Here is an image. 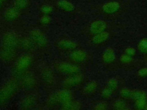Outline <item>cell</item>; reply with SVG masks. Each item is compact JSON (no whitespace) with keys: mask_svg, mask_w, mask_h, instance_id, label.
<instances>
[{"mask_svg":"<svg viewBox=\"0 0 147 110\" xmlns=\"http://www.w3.org/2000/svg\"><path fill=\"white\" fill-rule=\"evenodd\" d=\"M113 91L111 89H110L109 87L107 86L106 87H105L104 88H103L101 92V95L103 97L106 99L109 97L111 95Z\"/></svg>","mask_w":147,"mask_h":110,"instance_id":"cell-31","label":"cell"},{"mask_svg":"<svg viewBox=\"0 0 147 110\" xmlns=\"http://www.w3.org/2000/svg\"><path fill=\"white\" fill-rule=\"evenodd\" d=\"M24 27L10 26L0 37V60L11 66L21 54L20 36Z\"/></svg>","mask_w":147,"mask_h":110,"instance_id":"cell-1","label":"cell"},{"mask_svg":"<svg viewBox=\"0 0 147 110\" xmlns=\"http://www.w3.org/2000/svg\"><path fill=\"white\" fill-rule=\"evenodd\" d=\"M132 95L133 91L126 88L122 89L120 92V95L124 99L132 98Z\"/></svg>","mask_w":147,"mask_h":110,"instance_id":"cell-28","label":"cell"},{"mask_svg":"<svg viewBox=\"0 0 147 110\" xmlns=\"http://www.w3.org/2000/svg\"><path fill=\"white\" fill-rule=\"evenodd\" d=\"M144 109H147V104H146V105H145Z\"/></svg>","mask_w":147,"mask_h":110,"instance_id":"cell-38","label":"cell"},{"mask_svg":"<svg viewBox=\"0 0 147 110\" xmlns=\"http://www.w3.org/2000/svg\"><path fill=\"white\" fill-rule=\"evenodd\" d=\"M82 103L79 100L74 99L62 104L59 109L62 110H79L82 109Z\"/></svg>","mask_w":147,"mask_h":110,"instance_id":"cell-21","label":"cell"},{"mask_svg":"<svg viewBox=\"0 0 147 110\" xmlns=\"http://www.w3.org/2000/svg\"><path fill=\"white\" fill-rule=\"evenodd\" d=\"M9 27H10V26L5 21H3L1 18H0V37L2 33Z\"/></svg>","mask_w":147,"mask_h":110,"instance_id":"cell-34","label":"cell"},{"mask_svg":"<svg viewBox=\"0 0 147 110\" xmlns=\"http://www.w3.org/2000/svg\"><path fill=\"white\" fill-rule=\"evenodd\" d=\"M22 15L16 7L10 5L5 9L0 18L10 26L24 27Z\"/></svg>","mask_w":147,"mask_h":110,"instance_id":"cell-10","label":"cell"},{"mask_svg":"<svg viewBox=\"0 0 147 110\" xmlns=\"http://www.w3.org/2000/svg\"><path fill=\"white\" fill-rule=\"evenodd\" d=\"M138 50L142 53H147V38H144L138 44Z\"/></svg>","mask_w":147,"mask_h":110,"instance_id":"cell-27","label":"cell"},{"mask_svg":"<svg viewBox=\"0 0 147 110\" xmlns=\"http://www.w3.org/2000/svg\"><path fill=\"white\" fill-rule=\"evenodd\" d=\"M35 69L39 78L41 87L48 93L59 89V77L51 64L39 60Z\"/></svg>","mask_w":147,"mask_h":110,"instance_id":"cell-2","label":"cell"},{"mask_svg":"<svg viewBox=\"0 0 147 110\" xmlns=\"http://www.w3.org/2000/svg\"><path fill=\"white\" fill-rule=\"evenodd\" d=\"M118 85V82L117 80L115 78H111L107 81V87L111 89L113 91L117 89Z\"/></svg>","mask_w":147,"mask_h":110,"instance_id":"cell-30","label":"cell"},{"mask_svg":"<svg viewBox=\"0 0 147 110\" xmlns=\"http://www.w3.org/2000/svg\"><path fill=\"white\" fill-rule=\"evenodd\" d=\"M21 89L18 78L11 76L0 87V107L8 105L18 95Z\"/></svg>","mask_w":147,"mask_h":110,"instance_id":"cell-6","label":"cell"},{"mask_svg":"<svg viewBox=\"0 0 147 110\" xmlns=\"http://www.w3.org/2000/svg\"><path fill=\"white\" fill-rule=\"evenodd\" d=\"M12 0H0V17L5 9L10 6Z\"/></svg>","mask_w":147,"mask_h":110,"instance_id":"cell-29","label":"cell"},{"mask_svg":"<svg viewBox=\"0 0 147 110\" xmlns=\"http://www.w3.org/2000/svg\"><path fill=\"white\" fill-rule=\"evenodd\" d=\"M52 19L51 15H39L36 25L42 31L47 33L48 31L49 26L52 23Z\"/></svg>","mask_w":147,"mask_h":110,"instance_id":"cell-19","label":"cell"},{"mask_svg":"<svg viewBox=\"0 0 147 110\" xmlns=\"http://www.w3.org/2000/svg\"><path fill=\"white\" fill-rule=\"evenodd\" d=\"M120 60L123 63H129L132 61V58L131 56H130L126 54H124L121 56Z\"/></svg>","mask_w":147,"mask_h":110,"instance_id":"cell-35","label":"cell"},{"mask_svg":"<svg viewBox=\"0 0 147 110\" xmlns=\"http://www.w3.org/2000/svg\"><path fill=\"white\" fill-rule=\"evenodd\" d=\"M98 87V84L96 81H90L84 84L82 87L81 93L85 97H90L96 92Z\"/></svg>","mask_w":147,"mask_h":110,"instance_id":"cell-18","label":"cell"},{"mask_svg":"<svg viewBox=\"0 0 147 110\" xmlns=\"http://www.w3.org/2000/svg\"><path fill=\"white\" fill-rule=\"evenodd\" d=\"M107 28V23L105 21L100 19L95 20L92 22L88 27V32L92 35H95L105 30Z\"/></svg>","mask_w":147,"mask_h":110,"instance_id":"cell-17","label":"cell"},{"mask_svg":"<svg viewBox=\"0 0 147 110\" xmlns=\"http://www.w3.org/2000/svg\"><path fill=\"white\" fill-rule=\"evenodd\" d=\"M21 89L25 92L39 91L41 84L37 72L34 69L27 72L18 78Z\"/></svg>","mask_w":147,"mask_h":110,"instance_id":"cell-8","label":"cell"},{"mask_svg":"<svg viewBox=\"0 0 147 110\" xmlns=\"http://www.w3.org/2000/svg\"><path fill=\"white\" fill-rule=\"evenodd\" d=\"M102 60L106 63L113 62L116 58V56L114 50L110 48H107L104 51L102 56Z\"/></svg>","mask_w":147,"mask_h":110,"instance_id":"cell-24","label":"cell"},{"mask_svg":"<svg viewBox=\"0 0 147 110\" xmlns=\"http://www.w3.org/2000/svg\"><path fill=\"white\" fill-rule=\"evenodd\" d=\"M54 46L61 56H65L79 48L78 43L67 36H60L54 42Z\"/></svg>","mask_w":147,"mask_h":110,"instance_id":"cell-12","label":"cell"},{"mask_svg":"<svg viewBox=\"0 0 147 110\" xmlns=\"http://www.w3.org/2000/svg\"><path fill=\"white\" fill-rule=\"evenodd\" d=\"M125 54L130 56H134L136 54V50L134 48H131V47H128L125 50Z\"/></svg>","mask_w":147,"mask_h":110,"instance_id":"cell-36","label":"cell"},{"mask_svg":"<svg viewBox=\"0 0 147 110\" xmlns=\"http://www.w3.org/2000/svg\"><path fill=\"white\" fill-rule=\"evenodd\" d=\"M41 95L39 91L25 92L18 104L20 109L28 110L39 108L41 106Z\"/></svg>","mask_w":147,"mask_h":110,"instance_id":"cell-11","label":"cell"},{"mask_svg":"<svg viewBox=\"0 0 147 110\" xmlns=\"http://www.w3.org/2000/svg\"><path fill=\"white\" fill-rule=\"evenodd\" d=\"M25 28H25L21 33V36H20L21 51H22V52L30 53L36 54L40 56L33 41L32 40V39L27 33Z\"/></svg>","mask_w":147,"mask_h":110,"instance_id":"cell-14","label":"cell"},{"mask_svg":"<svg viewBox=\"0 0 147 110\" xmlns=\"http://www.w3.org/2000/svg\"><path fill=\"white\" fill-rule=\"evenodd\" d=\"M41 56L33 53L22 52L11 66V76L17 78L34 69Z\"/></svg>","mask_w":147,"mask_h":110,"instance_id":"cell-3","label":"cell"},{"mask_svg":"<svg viewBox=\"0 0 147 110\" xmlns=\"http://www.w3.org/2000/svg\"><path fill=\"white\" fill-rule=\"evenodd\" d=\"M11 5L19 10L22 15L29 13L32 3L31 0H12Z\"/></svg>","mask_w":147,"mask_h":110,"instance_id":"cell-16","label":"cell"},{"mask_svg":"<svg viewBox=\"0 0 147 110\" xmlns=\"http://www.w3.org/2000/svg\"><path fill=\"white\" fill-rule=\"evenodd\" d=\"M146 99H140L136 100L135 102V106L137 109H144L146 104Z\"/></svg>","mask_w":147,"mask_h":110,"instance_id":"cell-32","label":"cell"},{"mask_svg":"<svg viewBox=\"0 0 147 110\" xmlns=\"http://www.w3.org/2000/svg\"><path fill=\"white\" fill-rule=\"evenodd\" d=\"M147 95L145 92L141 90H135L133 91L132 99L136 100L140 99H146Z\"/></svg>","mask_w":147,"mask_h":110,"instance_id":"cell-25","label":"cell"},{"mask_svg":"<svg viewBox=\"0 0 147 110\" xmlns=\"http://www.w3.org/2000/svg\"><path fill=\"white\" fill-rule=\"evenodd\" d=\"M109 37V33L107 32L103 31L101 33L95 34L91 38V42L94 45H99L106 41Z\"/></svg>","mask_w":147,"mask_h":110,"instance_id":"cell-23","label":"cell"},{"mask_svg":"<svg viewBox=\"0 0 147 110\" xmlns=\"http://www.w3.org/2000/svg\"><path fill=\"white\" fill-rule=\"evenodd\" d=\"M26 31L33 41L39 54L42 56L49 54L52 46L46 33L38 28L36 25H30L25 28Z\"/></svg>","mask_w":147,"mask_h":110,"instance_id":"cell-4","label":"cell"},{"mask_svg":"<svg viewBox=\"0 0 147 110\" xmlns=\"http://www.w3.org/2000/svg\"><path fill=\"white\" fill-rule=\"evenodd\" d=\"M113 107L114 109L118 110H123L127 108L126 103L122 100H117L113 103Z\"/></svg>","mask_w":147,"mask_h":110,"instance_id":"cell-26","label":"cell"},{"mask_svg":"<svg viewBox=\"0 0 147 110\" xmlns=\"http://www.w3.org/2000/svg\"><path fill=\"white\" fill-rule=\"evenodd\" d=\"M85 76L83 72L72 76L59 77V88L75 91L82 88L85 82Z\"/></svg>","mask_w":147,"mask_h":110,"instance_id":"cell-9","label":"cell"},{"mask_svg":"<svg viewBox=\"0 0 147 110\" xmlns=\"http://www.w3.org/2000/svg\"><path fill=\"white\" fill-rule=\"evenodd\" d=\"M74 99H75L74 91L59 88L48 93L43 104L45 108L47 109H59L62 104Z\"/></svg>","mask_w":147,"mask_h":110,"instance_id":"cell-5","label":"cell"},{"mask_svg":"<svg viewBox=\"0 0 147 110\" xmlns=\"http://www.w3.org/2000/svg\"><path fill=\"white\" fill-rule=\"evenodd\" d=\"M61 57L82 68V65L88 60V54L85 50L78 48L69 54L65 56H61Z\"/></svg>","mask_w":147,"mask_h":110,"instance_id":"cell-13","label":"cell"},{"mask_svg":"<svg viewBox=\"0 0 147 110\" xmlns=\"http://www.w3.org/2000/svg\"><path fill=\"white\" fill-rule=\"evenodd\" d=\"M53 3L56 10L64 13H72L76 10L74 4L69 0H56Z\"/></svg>","mask_w":147,"mask_h":110,"instance_id":"cell-15","label":"cell"},{"mask_svg":"<svg viewBox=\"0 0 147 110\" xmlns=\"http://www.w3.org/2000/svg\"><path fill=\"white\" fill-rule=\"evenodd\" d=\"M107 108V103L105 101H102L95 104L94 106L93 109L95 110H105V109H106Z\"/></svg>","mask_w":147,"mask_h":110,"instance_id":"cell-33","label":"cell"},{"mask_svg":"<svg viewBox=\"0 0 147 110\" xmlns=\"http://www.w3.org/2000/svg\"><path fill=\"white\" fill-rule=\"evenodd\" d=\"M51 64L59 77L72 76L83 71L82 67L61 57L53 60Z\"/></svg>","mask_w":147,"mask_h":110,"instance_id":"cell-7","label":"cell"},{"mask_svg":"<svg viewBox=\"0 0 147 110\" xmlns=\"http://www.w3.org/2000/svg\"><path fill=\"white\" fill-rule=\"evenodd\" d=\"M39 15H51L56 10L53 2L47 1L40 4L38 7Z\"/></svg>","mask_w":147,"mask_h":110,"instance_id":"cell-20","label":"cell"},{"mask_svg":"<svg viewBox=\"0 0 147 110\" xmlns=\"http://www.w3.org/2000/svg\"><path fill=\"white\" fill-rule=\"evenodd\" d=\"M120 7L119 3L117 1H111L105 3L102 9L103 11L107 14H112L117 11Z\"/></svg>","mask_w":147,"mask_h":110,"instance_id":"cell-22","label":"cell"},{"mask_svg":"<svg viewBox=\"0 0 147 110\" xmlns=\"http://www.w3.org/2000/svg\"><path fill=\"white\" fill-rule=\"evenodd\" d=\"M138 75L141 77H144L147 76V68H142L140 69L138 72Z\"/></svg>","mask_w":147,"mask_h":110,"instance_id":"cell-37","label":"cell"}]
</instances>
